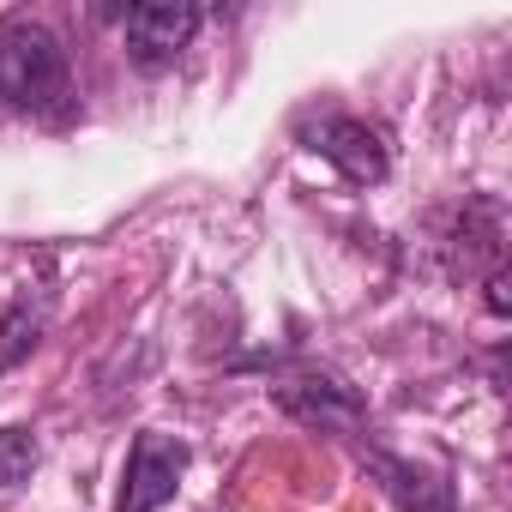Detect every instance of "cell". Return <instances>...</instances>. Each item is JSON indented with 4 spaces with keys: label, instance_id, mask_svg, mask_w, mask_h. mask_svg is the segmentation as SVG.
I'll use <instances>...</instances> for the list:
<instances>
[{
    "label": "cell",
    "instance_id": "obj_1",
    "mask_svg": "<svg viewBox=\"0 0 512 512\" xmlns=\"http://www.w3.org/2000/svg\"><path fill=\"white\" fill-rule=\"evenodd\" d=\"M0 97L19 115H43V121H61L73 109V67L55 31L31 19L0 31Z\"/></svg>",
    "mask_w": 512,
    "mask_h": 512
},
{
    "label": "cell",
    "instance_id": "obj_2",
    "mask_svg": "<svg viewBox=\"0 0 512 512\" xmlns=\"http://www.w3.org/2000/svg\"><path fill=\"white\" fill-rule=\"evenodd\" d=\"M181 470H187V440L157 434V428L133 434V452H127V476H121L115 512H157V506H169L175 488H181Z\"/></svg>",
    "mask_w": 512,
    "mask_h": 512
},
{
    "label": "cell",
    "instance_id": "obj_3",
    "mask_svg": "<svg viewBox=\"0 0 512 512\" xmlns=\"http://www.w3.org/2000/svg\"><path fill=\"white\" fill-rule=\"evenodd\" d=\"M127 31V55L145 67V73H163L199 31V7H187V0H139V7H127L121 19Z\"/></svg>",
    "mask_w": 512,
    "mask_h": 512
},
{
    "label": "cell",
    "instance_id": "obj_4",
    "mask_svg": "<svg viewBox=\"0 0 512 512\" xmlns=\"http://www.w3.org/2000/svg\"><path fill=\"white\" fill-rule=\"evenodd\" d=\"M272 398H278L296 422H308V428H326V434H356V428H362V398H356L344 380H332V374L284 380V386H272Z\"/></svg>",
    "mask_w": 512,
    "mask_h": 512
},
{
    "label": "cell",
    "instance_id": "obj_5",
    "mask_svg": "<svg viewBox=\"0 0 512 512\" xmlns=\"http://www.w3.org/2000/svg\"><path fill=\"white\" fill-rule=\"evenodd\" d=\"M314 151H326L350 181H386V169H392V157H386V139L368 127V121H350V115H338V121H320L314 127Z\"/></svg>",
    "mask_w": 512,
    "mask_h": 512
},
{
    "label": "cell",
    "instance_id": "obj_6",
    "mask_svg": "<svg viewBox=\"0 0 512 512\" xmlns=\"http://www.w3.org/2000/svg\"><path fill=\"white\" fill-rule=\"evenodd\" d=\"M368 470L386 476V488H392V500H398L404 512H452V488H446L440 476L410 470V464H398V458H386V452H368Z\"/></svg>",
    "mask_w": 512,
    "mask_h": 512
},
{
    "label": "cell",
    "instance_id": "obj_7",
    "mask_svg": "<svg viewBox=\"0 0 512 512\" xmlns=\"http://www.w3.org/2000/svg\"><path fill=\"white\" fill-rule=\"evenodd\" d=\"M43 326H49V302L37 296H25V302H13L7 314H0V374L7 368H19L37 344H43Z\"/></svg>",
    "mask_w": 512,
    "mask_h": 512
},
{
    "label": "cell",
    "instance_id": "obj_8",
    "mask_svg": "<svg viewBox=\"0 0 512 512\" xmlns=\"http://www.w3.org/2000/svg\"><path fill=\"white\" fill-rule=\"evenodd\" d=\"M37 470V434L31 428H0V488H19Z\"/></svg>",
    "mask_w": 512,
    "mask_h": 512
}]
</instances>
